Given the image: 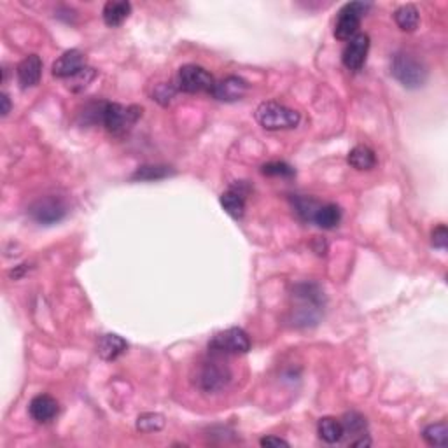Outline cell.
<instances>
[{
    "mask_svg": "<svg viewBox=\"0 0 448 448\" xmlns=\"http://www.w3.org/2000/svg\"><path fill=\"white\" fill-rule=\"evenodd\" d=\"M391 72L405 88L419 89L427 81V67L415 55L399 51L391 62Z\"/></svg>",
    "mask_w": 448,
    "mask_h": 448,
    "instance_id": "1",
    "label": "cell"
},
{
    "mask_svg": "<svg viewBox=\"0 0 448 448\" xmlns=\"http://www.w3.org/2000/svg\"><path fill=\"white\" fill-rule=\"evenodd\" d=\"M256 119L264 130L296 128L300 123V112L282 106L279 102H263L256 109Z\"/></svg>",
    "mask_w": 448,
    "mask_h": 448,
    "instance_id": "2",
    "label": "cell"
},
{
    "mask_svg": "<svg viewBox=\"0 0 448 448\" xmlns=\"http://www.w3.org/2000/svg\"><path fill=\"white\" fill-rule=\"evenodd\" d=\"M208 350L212 356H235V354H247L251 350V338L240 327H230L221 331L208 342Z\"/></svg>",
    "mask_w": 448,
    "mask_h": 448,
    "instance_id": "3",
    "label": "cell"
},
{
    "mask_svg": "<svg viewBox=\"0 0 448 448\" xmlns=\"http://www.w3.org/2000/svg\"><path fill=\"white\" fill-rule=\"evenodd\" d=\"M294 298L300 301L298 308V324L307 326L310 323H315L320 315V307H323V293L315 284H300L294 287Z\"/></svg>",
    "mask_w": 448,
    "mask_h": 448,
    "instance_id": "4",
    "label": "cell"
},
{
    "mask_svg": "<svg viewBox=\"0 0 448 448\" xmlns=\"http://www.w3.org/2000/svg\"><path fill=\"white\" fill-rule=\"evenodd\" d=\"M140 114H142L140 107H135V106L125 107V106H121V103L106 102L102 123L111 133H114V135H123V133H126L133 125H135L137 119L140 118Z\"/></svg>",
    "mask_w": 448,
    "mask_h": 448,
    "instance_id": "5",
    "label": "cell"
},
{
    "mask_svg": "<svg viewBox=\"0 0 448 448\" xmlns=\"http://www.w3.org/2000/svg\"><path fill=\"white\" fill-rule=\"evenodd\" d=\"M371 9V4L364 2H350L340 9L338 20L335 25V37L338 40H350L354 35H357L359 30L361 18Z\"/></svg>",
    "mask_w": 448,
    "mask_h": 448,
    "instance_id": "6",
    "label": "cell"
},
{
    "mask_svg": "<svg viewBox=\"0 0 448 448\" xmlns=\"http://www.w3.org/2000/svg\"><path fill=\"white\" fill-rule=\"evenodd\" d=\"M215 81L208 70L200 65H184L179 69L177 88L184 93L212 91Z\"/></svg>",
    "mask_w": 448,
    "mask_h": 448,
    "instance_id": "7",
    "label": "cell"
},
{
    "mask_svg": "<svg viewBox=\"0 0 448 448\" xmlns=\"http://www.w3.org/2000/svg\"><path fill=\"white\" fill-rule=\"evenodd\" d=\"M30 218L39 224H56L62 221L67 215V205L62 198L58 196H46V198H39L37 201H33L30 205L28 211Z\"/></svg>",
    "mask_w": 448,
    "mask_h": 448,
    "instance_id": "8",
    "label": "cell"
},
{
    "mask_svg": "<svg viewBox=\"0 0 448 448\" xmlns=\"http://www.w3.org/2000/svg\"><path fill=\"white\" fill-rule=\"evenodd\" d=\"M249 191H251V188H249L247 182L238 181L235 182V184H231L230 188L223 193L221 198H219L226 214H230L233 219L244 218L245 201H247Z\"/></svg>",
    "mask_w": 448,
    "mask_h": 448,
    "instance_id": "9",
    "label": "cell"
},
{
    "mask_svg": "<svg viewBox=\"0 0 448 448\" xmlns=\"http://www.w3.org/2000/svg\"><path fill=\"white\" fill-rule=\"evenodd\" d=\"M231 379V373L226 366H223L218 361L205 363L198 373V387L205 392H214L223 389Z\"/></svg>",
    "mask_w": 448,
    "mask_h": 448,
    "instance_id": "10",
    "label": "cell"
},
{
    "mask_svg": "<svg viewBox=\"0 0 448 448\" xmlns=\"http://www.w3.org/2000/svg\"><path fill=\"white\" fill-rule=\"evenodd\" d=\"M368 51H369V37L366 35V33H357V35H354L352 39L349 40L347 47L343 50V55H342L343 65H345L349 70L357 72V70L363 69L366 56H368Z\"/></svg>",
    "mask_w": 448,
    "mask_h": 448,
    "instance_id": "11",
    "label": "cell"
},
{
    "mask_svg": "<svg viewBox=\"0 0 448 448\" xmlns=\"http://www.w3.org/2000/svg\"><path fill=\"white\" fill-rule=\"evenodd\" d=\"M249 91V83L238 76H228L214 84L211 95L221 102H237Z\"/></svg>",
    "mask_w": 448,
    "mask_h": 448,
    "instance_id": "12",
    "label": "cell"
},
{
    "mask_svg": "<svg viewBox=\"0 0 448 448\" xmlns=\"http://www.w3.org/2000/svg\"><path fill=\"white\" fill-rule=\"evenodd\" d=\"M86 67V56L81 53L79 50H70L65 51L58 60L53 63V76L60 77V79H70V77L76 76L77 72H81Z\"/></svg>",
    "mask_w": 448,
    "mask_h": 448,
    "instance_id": "13",
    "label": "cell"
},
{
    "mask_svg": "<svg viewBox=\"0 0 448 448\" xmlns=\"http://www.w3.org/2000/svg\"><path fill=\"white\" fill-rule=\"evenodd\" d=\"M58 401L55 398L47 394H39L30 401L28 412L30 417L33 420L39 422V424H46V422H51L58 415Z\"/></svg>",
    "mask_w": 448,
    "mask_h": 448,
    "instance_id": "14",
    "label": "cell"
},
{
    "mask_svg": "<svg viewBox=\"0 0 448 448\" xmlns=\"http://www.w3.org/2000/svg\"><path fill=\"white\" fill-rule=\"evenodd\" d=\"M16 74L21 88H33L39 84L40 76H43V60L37 55H28L20 62Z\"/></svg>",
    "mask_w": 448,
    "mask_h": 448,
    "instance_id": "15",
    "label": "cell"
},
{
    "mask_svg": "<svg viewBox=\"0 0 448 448\" xmlns=\"http://www.w3.org/2000/svg\"><path fill=\"white\" fill-rule=\"evenodd\" d=\"M126 349H128L126 340H123L121 336L114 333L100 336L99 345H96V352H99V356L102 357L103 361L118 359L119 356H123V354L126 352Z\"/></svg>",
    "mask_w": 448,
    "mask_h": 448,
    "instance_id": "16",
    "label": "cell"
},
{
    "mask_svg": "<svg viewBox=\"0 0 448 448\" xmlns=\"http://www.w3.org/2000/svg\"><path fill=\"white\" fill-rule=\"evenodd\" d=\"M132 13V4L125 2V0H111L103 6V21L107 27H119L126 21V18Z\"/></svg>",
    "mask_w": 448,
    "mask_h": 448,
    "instance_id": "17",
    "label": "cell"
},
{
    "mask_svg": "<svg viewBox=\"0 0 448 448\" xmlns=\"http://www.w3.org/2000/svg\"><path fill=\"white\" fill-rule=\"evenodd\" d=\"M317 432H319V438L323 442L330 443H340L343 438H345V432H343V425L342 422L336 420L335 417H323L317 424Z\"/></svg>",
    "mask_w": 448,
    "mask_h": 448,
    "instance_id": "18",
    "label": "cell"
},
{
    "mask_svg": "<svg viewBox=\"0 0 448 448\" xmlns=\"http://www.w3.org/2000/svg\"><path fill=\"white\" fill-rule=\"evenodd\" d=\"M394 21L403 32H413V30L419 27V9H417L413 4H405V6L398 7V9L394 11Z\"/></svg>",
    "mask_w": 448,
    "mask_h": 448,
    "instance_id": "19",
    "label": "cell"
},
{
    "mask_svg": "<svg viewBox=\"0 0 448 448\" xmlns=\"http://www.w3.org/2000/svg\"><path fill=\"white\" fill-rule=\"evenodd\" d=\"M340 221H342V208L335 203L320 205L319 211L315 212V218H313V223L323 230H333L338 226Z\"/></svg>",
    "mask_w": 448,
    "mask_h": 448,
    "instance_id": "20",
    "label": "cell"
},
{
    "mask_svg": "<svg viewBox=\"0 0 448 448\" xmlns=\"http://www.w3.org/2000/svg\"><path fill=\"white\" fill-rule=\"evenodd\" d=\"M347 162H349L350 167L356 168V170H371L376 165V156L368 145H356L349 152Z\"/></svg>",
    "mask_w": 448,
    "mask_h": 448,
    "instance_id": "21",
    "label": "cell"
},
{
    "mask_svg": "<svg viewBox=\"0 0 448 448\" xmlns=\"http://www.w3.org/2000/svg\"><path fill=\"white\" fill-rule=\"evenodd\" d=\"M323 203L315 200L312 196H294L293 198V207L294 212L298 214V218L305 223H313V218H315V212L319 211V207Z\"/></svg>",
    "mask_w": 448,
    "mask_h": 448,
    "instance_id": "22",
    "label": "cell"
},
{
    "mask_svg": "<svg viewBox=\"0 0 448 448\" xmlns=\"http://www.w3.org/2000/svg\"><path fill=\"white\" fill-rule=\"evenodd\" d=\"M422 438L431 447H447L448 445V425L447 422L431 424L422 431Z\"/></svg>",
    "mask_w": 448,
    "mask_h": 448,
    "instance_id": "23",
    "label": "cell"
},
{
    "mask_svg": "<svg viewBox=\"0 0 448 448\" xmlns=\"http://www.w3.org/2000/svg\"><path fill=\"white\" fill-rule=\"evenodd\" d=\"M342 425H343V432L350 436H361V435H366V427H368V422H366V419L361 413L357 412H350V413H345V415L342 417Z\"/></svg>",
    "mask_w": 448,
    "mask_h": 448,
    "instance_id": "24",
    "label": "cell"
},
{
    "mask_svg": "<svg viewBox=\"0 0 448 448\" xmlns=\"http://www.w3.org/2000/svg\"><path fill=\"white\" fill-rule=\"evenodd\" d=\"M174 172L170 170V167L165 165H144L137 168L135 174L132 175L133 181H159V179H165Z\"/></svg>",
    "mask_w": 448,
    "mask_h": 448,
    "instance_id": "25",
    "label": "cell"
},
{
    "mask_svg": "<svg viewBox=\"0 0 448 448\" xmlns=\"http://www.w3.org/2000/svg\"><path fill=\"white\" fill-rule=\"evenodd\" d=\"M165 427V417L162 413H142L137 419V429L142 432L162 431Z\"/></svg>",
    "mask_w": 448,
    "mask_h": 448,
    "instance_id": "26",
    "label": "cell"
},
{
    "mask_svg": "<svg viewBox=\"0 0 448 448\" xmlns=\"http://www.w3.org/2000/svg\"><path fill=\"white\" fill-rule=\"evenodd\" d=\"M95 77H96V70L91 69V67H84L81 72H77L76 76L70 77L69 88L72 89V91H83V89H86L89 84L93 83Z\"/></svg>",
    "mask_w": 448,
    "mask_h": 448,
    "instance_id": "27",
    "label": "cell"
},
{
    "mask_svg": "<svg viewBox=\"0 0 448 448\" xmlns=\"http://www.w3.org/2000/svg\"><path fill=\"white\" fill-rule=\"evenodd\" d=\"M261 174L264 175H270V177H284V179H289L296 175L294 168L284 162H271L267 163V165L261 167Z\"/></svg>",
    "mask_w": 448,
    "mask_h": 448,
    "instance_id": "28",
    "label": "cell"
},
{
    "mask_svg": "<svg viewBox=\"0 0 448 448\" xmlns=\"http://www.w3.org/2000/svg\"><path fill=\"white\" fill-rule=\"evenodd\" d=\"M431 242L436 249H442V251H445V249L448 247V230H447L445 224H439V226H436L435 230H432Z\"/></svg>",
    "mask_w": 448,
    "mask_h": 448,
    "instance_id": "29",
    "label": "cell"
},
{
    "mask_svg": "<svg viewBox=\"0 0 448 448\" xmlns=\"http://www.w3.org/2000/svg\"><path fill=\"white\" fill-rule=\"evenodd\" d=\"M175 95V88L170 84H159L155 91V99L162 103H168Z\"/></svg>",
    "mask_w": 448,
    "mask_h": 448,
    "instance_id": "30",
    "label": "cell"
},
{
    "mask_svg": "<svg viewBox=\"0 0 448 448\" xmlns=\"http://www.w3.org/2000/svg\"><path fill=\"white\" fill-rule=\"evenodd\" d=\"M261 447H267V448H280V447H286L289 448V443L286 439L277 438V436H267V438L261 439Z\"/></svg>",
    "mask_w": 448,
    "mask_h": 448,
    "instance_id": "31",
    "label": "cell"
},
{
    "mask_svg": "<svg viewBox=\"0 0 448 448\" xmlns=\"http://www.w3.org/2000/svg\"><path fill=\"white\" fill-rule=\"evenodd\" d=\"M0 102H2V116H7L9 114V111H11V100H9V96L6 95V93H2V95H0Z\"/></svg>",
    "mask_w": 448,
    "mask_h": 448,
    "instance_id": "32",
    "label": "cell"
}]
</instances>
